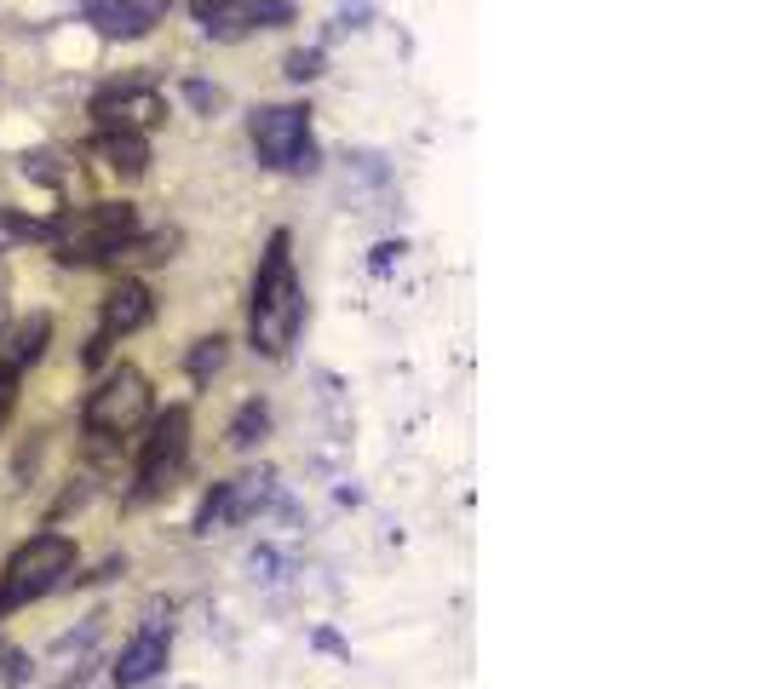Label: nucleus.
<instances>
[{
    "label": "nucleus",
    "instance_id": "f257e3e1",
    "mask_svg": "<svg viewBox=\"0 0 764 689\" xmlns=\"http://www.w3.org/2000/svg\"><path fill=\"white\" fill-rule=\"evenodd\" d=\"M305 322V293H299V276H293V236L277 230L264 241V259H259V276H253V351L264 357H288V344Z\"/></svg>",
    "mask_w": 764,
    "mask_h": 689
},
{
    "label": "nucleus",
    "instance_id": "f03ea898",
    "mask_svg": "<svg viewBox=\"0 0 764 689\" xmlns=\"http://www.w3.org/2000/svg\"><path fill=\"white\" fill-rule=\"evenodd\" d=\"M47 236L58 264H110L139 236V213L127 201H92V207H76L70 219H58Z\"/></svg>",
    "mask_w": 764,
    "mask_h": 689
},
{
    "label": "nucleus",
    "instance_id": "7ed1b4c3",
    "mask_svg": "<svg viewBox=\"0 0 764 689\" xmlns=\"http://www.w3.org/2000/svg\"><path fill=\"white\" fill-rule=\"evenodd\" d=\"M70 575H76V540H63V535L23 540L12 558H7V569H0V615L29 609L36 598L58 592Z\"/></svg>",
    "mask_w": 764,
    "mask_h": 689
},
{
    "label": "nucleus",
    "instance_id": "20e7f679",
    "mask_svg": "<svg viewBox=\"0 0 764 689\" xmlns=\"http://www.w3.org/2000/svg\"><path fill=\"white\" fill-rule=\"evenodd\" d=\"M253 156L271 172H316V144H311V110L299 103H271L248 121Z\"/></svg>",
    "mask_w": 764,
    "mask_h": 689
},
{
    "label": "nucleus",
    "instance_id": "39448f33",
    "mask_svg": "<svg viewBox=\"0 0 764 689\" xmlns=\"http://www.w3.org/2000/svg\"><path fill=\"white\" fill-rule=\"evenodd\" d=\"M87 431L92 437H132L144 420H150V379L139 368H110L104 379H98V391L87 397Z\"/></svg>",
    "mask_w": 764,
    "mask_h": 689
},
{
    "label": "nucleus",
    "instance_id": "423d86ee",
    "mask_svg": "<svg viewBox=\"0 0 764 689\" xmlns=\"http://www.w3.org/2000/svg\"><path fill=\"white\" fill-rule=\"evenodd\" d=\"M190 460V408H168L144 437V455H139V482H132V500H155L168 495L179 471Z\"/></svg>",
    "mask_w": 764,
    "mask_h": 689
},
{
    "label": "nucleus",
    "instance_id": "0eeeda50",
    "mask_svg": "<svg viewBox=\"0 0 764 689\" xmlns=\"http://www.w3.org/2000/svg\"><path fill=\"white\" fill-rule=\"evenodd\" d=\"M150 317H155L150 288H144V282H115V288L104 293V317H98V333H92V344H87V362H104L110 344L127 339V333H139Z\"/></svg>",
    "mask_w": 764,
    "mask_h": 689
},
{
    "label": "nucleus",
    "instance_id": "6e6552de",
    "mask_svg": "<svg viewBox=\"0 0 764 689\" xmlns=\"http://www.w3.org/2000/svg\"><path fill=\"white\" fill-rule=\"evenodd\" d=\"M92 116L104 132H150L168 121V98L155 87H110L104 98H92Z\"/></svg>",
    "mask_w": 764,
    "mask_h": 689
},
{
    "label": "nucleus",
    "instance_id": "1a4fd4ad",
    "mask_svg": "<svg viewBox=\"0 0 764 689\" xmlns=\"http://www.w3.org/2000/svg\"><path fill=\"white\" fill-rule=\"evenodd\" d=\"M168 649H173V620L150 615L144 627H139V638L121 649V661H115V689H139V683H150L161 667H168Z\"/></svg>",
    "mask_w": 764,
    "mask_h": 689
},
{
    "label": "nucleus",
    "instance_id": "9d476101",
    "mask_svg": "<svg viewBox=\"0 0 764 689\" xmlns=\"http://www.w3.org/2000/svg\"><path fill=\"white\" fill-rule=\"evenodd\" d=\"M264 495H271V477H230V482H219V489L202 500V511H195V535H219V529H230L237 517L259 511Z\"/></svg>",
    "mask_w": 764,
    "mask_h": 689
},
{
    "label": "nucleus",
    "instance_id": "9b49d317",
    "mask_svg": "<svg viewBox=\"0 0 764 689\" xmlns=\"http://www.w3.org/2000/svg\"><path fill=\"white\" fill-rule=\"evenodd\" d=\"M168 18V0H87V23L104 41H139Z\"/></svg>",
    "mask_w": 764,
    "mask_h": 689
},
{
    "label": "nucleus",
    "instance_id": "f8f14e48",
    "mask_svg": "<svg viewBox=\"0 0 764 689\" xmlns=\"http://www.w3.org/2000/svg\"><path fill=\"white\" fill-rule=\"evenodd\" d=\"M288 18H293L288 0H237V7H230L224 18L208 23V34H213V41H242V34L271 29V23H288Z\"/></svg>",
    "mask_w": 764,
    "mask_h": 689
},
{
    "label": "nucleus",
    "instance_id": "ddd939ff",
    "mask_svg": "<svg viewBox=\"0 0 764 689\" xmlns=\"http://www.w3.org/2000/svg\"><path fill=\"white\" fill-rule=\"evenodd\" d=\"M47 339H52V317H29L12 333H0V379H18L29 362L47 351Z\"/></svg>",
    "mask_w": 764,
    "mask_h": 689
},
{
    "label": "nucleus",
    "instance_id": "4468645a",
    "mask_svg": "<svg viewBox=\"0 0 764 689\" xmlns=\"http://www.w3.org/2000/svg\"><path fill=\"white\" fill-rule=\"evenodd\" d=\"M92 156L104 161L110 172H121V179H144V167H150L144 132H98L92 138Z\"/></svg>",
    "mask_w": 764,
    "mask_h": 689
},
{
    "label": "nucleus",
    "instance_id": "2eb2a0df",
    "mask_svg": "<svg viewBox=\"0 0 764 689\" xmlns=\"http://www.w3.org/2000/svg\"><path fill=\"white\" fill-rule=\"evenodd\" d=\"M224 357H230V339H224V333H208V339H195V344H190L184 368H190V379H195V386H208V379L224 368Z\"/></svg>",
    "mask_w": 764,
    "mask_h": 689
},
{
    "label": "nucleus",
    "instance_id": "dca6fc26",
    "mask_svg": "<svg viewBox=\"0 0 764 689\" xmlns=\"http://www.w3.org/2000/svg\"><path fill=\"white\" fill-rule=\"evenodd\" d=\"M264 431H271V408H264V402H242L237 420H230V431H224V442L230 448H253Z\"/></svg>",
    "mask_w": 764,
    "mask_h": 689
},
{
    "label": "nucleus",
    "instance_id": "f3484780",
    "mask_svg": "<svg viewBox=\"0 0 764 689\" xmlns=\"http://www.w3.org/2000/svg\"><path fill=\"white\" fill-rule=\"evenodd\" d=\"M322 76V52H293L288 58V81H316Z\"/></svg>",
    "mask_w": 764,
    "mask_h": 689
},
{
    "label": "nucleus",
    "instance_id": "a211bd4d",
    "mask_svg": "<svg viewBox=\"0 0 764 689\" xmlns=\"http://www.w3.org/2000/svg\"><path fill=\"white\" fill-rule=\"evenodd\" d=\"M230 7H237V0H190V12L202 18V23H213V18H224Z\"/></svg>",
    "mask_w": 764,
    "mask_h": 689
},
{
    "label": "nucleus",
    "instance_id": "6ab92c4d",
    "mask_svg": "<svg viewBox=\"0 0 764 689\" xmlns=\"http://www.w3.org/2000/svg\"><path fill=\"white\" fill-rule=\"evenodd\" d=\"M12 402H18V379H0V426H7Z\"/></svg>",
    "mask_w": 764,
    "mask_h": 689
},
{
    "label": "nucleus",
    "instance_id": "aec40b11",
    "mask_svg": "<svg viewBox=\"0 0 764 689\" xmlns=\"http://www.w3.org/2000/svg\"><path fill=\"white\" fill-rule=\"evenodd\" d=\"M7 310H12V288H7V264H0V333H7Z\"/></svg>",
    "mask_w": 764,
    "mask_h": 689
}]
</instances>
